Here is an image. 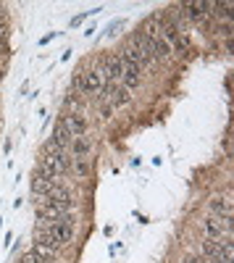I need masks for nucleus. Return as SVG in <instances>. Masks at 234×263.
Masks as SVG:
<instances>
[{"label": "nucleus", "instance_id": "nucleus-1", "mask_svg": "<svg viewBox=\"0 0 234 263\" xmlns=\"http://www.w3.org/2000/svg\"><path fill=\"white\" fill-rule=\"evenodd\" d=\"M100 74H103V82L105 84H116L119 79H121V71H124V61L116 55V58H105L103 63H100V69H98Z\"/></svg>", "mask_w": 234, "mask_h": 263}, {"label": "nucleus", "instance_id": "nucleus-2", "mask_svg": "<svg viewBox=\"0 0 234 263\" xmlns=\"http://www.w3.org/2000/svg\"><path fill=\"white\" fill-rule=\"evenodd\" d=\"M103 92H105L103 98H108V105H113V108H121V105H126L132 100V92L121 84H105Z\"/></svg>", "mask_w": 234, "mask_h": 263}, {"label": "nucleus", "instance_id": "nucleus-3", "mask_svg": "<svg viewBox=\"0 0 234 263\" xmlns=\"http://www.w3.org/2000/svg\"><path fill=\"white\" fill-rule=\"evenodd\" d=\"M103 87H105V82H103V74H100L98 69L84 71V74H82V84H79V90H84L87 95H98V92H103Z\"/></svg>", "mask_w": 234, "mask_h": 263}, {"label": "nucleus", "instance_id": "nucleus-4", "mask_svg": "<svg viewBox=\"0 0 234 263\" xmlns=\"http://www.w3.org/2000/svg\"><path fill=\"white\" fill-rule=\"evenodd\" d=\"M226 229H231V221H221V218H216V216H208L203 221V234L208 239H221V234Z\"/></svg>", "mask_w": 234, "mask_h": 263}, {"label": "nucleus", "instance_id": "nucleus-5", "mask_svg": "<svg viewBox=\"0 0 234 263\" xmlns=\"http://www.w3.org/2000/svg\"><path fill=\"white\" fill-rule=\"evenodd\" d=\"M71 140H74V135L69 132V126H66V121H58L55 124V129H53V140H50V145L55 147V150H66V147H71Z\"/></svg>", "mask_w": 234, "mask_h": 263}, {"label": "nucleus", "instance_id": "nucleus-6", "mask_svg": "<svg viewBox=\"0 0 234 263\" xmlns=\"http://www.w3.org/2000/svg\"><path fill=\"white\" fill-rule=\"evenodd\" d=\"M45 197H48L50 203H58V205H66V208H69V205L74 203V195H71V190H69V187H63V184H58V182H55V184L50 187V192H48Z\"/></svg>", "mask_w": 234, "mask_h": 263}, {"label": "nucleus", "instance_id": "nucleus-7", "mask_svg": "<svg viewBox=\"0 0 234 263\" xmlns=\"http://www.w3.org/2000/svg\"><path fill=\"white\" fill-rule=\"evenodd\" d=\"M208 208H210V213H213L216 218H224V221H229V218H231V205H229V200H226V197H221V195L210 197Z\"/></svg>", "mask_w": 234, "mask_h": 263}, {"label": "nucleus", "instance_id": "nucleus-8", "mask_svg": "<svg viewBox=\"0 0 234 263\" xmlns=\"http://www.w3.org/2000/svg\"><path fill=\"white\" fill-rule=\"evenodd\" d=\"M140 74L142 69L140 66H126L124 63V71H121V87H126V90H137V84H140Z\"/></svg>", "mask_w": 234, "mask_h": 263}, {"label": "nucleus", "instance_id": "nucleus-9", "mask_svg": "<svg viewBox=\"0 0 234 263\" xmlns=\"http://www.w3.org/2000/svg\"><path fill=\"white\" fill-rule=\"evenodd\" d=\"M63 121H66V126H69V132H71L74 137H84V132H87V119H84L79 111L69 114Z\"/></svg>", "mask_w": 234, "mask_h": 263}, {"label": "nucleus", "instance_id": "nucleus-10", "mask_svg": "<svg viewBox=\"0 0 234 263\" xmlns=\"http://www.w3.org/2000/svg\"><path fill=\"white\" fill-rule=\"evenodd\" d=\"M53 184H55V182L48 179V177H42V174H34V177H32V192H34L37 197H45Z\"/></svg>", "mask_w": 234, "mask_h": 263}, {"label": "nucleus", "instance_id": "nucleus-11", "mask_svg": "<svg viewBox=\"0 0 234 263\" xmlns=\"http://www.w3.org/2000/svg\"><path fill=\"white\" fill-rule=\"evenodd\" d=\"M71 150H74V158H87L90 150H92V142L87 137H74L71 140Z\"/></svg>", "mask_w": 234, "mask_h": 263}, {"label": "nucleus", "instance_id": "nucleus-12", "mask_svg": "<svg viewBox=\"0 0 234 263\" xmlns=\"http://www.w3.org/2000/svg\"><path fill=\"white\" fill-rule=\"evenodd\" d=\"M140 34L145 40H158L161 37V24H158V18H147L145 24L140 27Z\"/></svg>", "mask_w": 234, "mask_h": 263}, {"label": "nucleus", "instance_id": "nucleus-13", "mask_svg": "<svg viewBox=\"0 0 234 263\" xmlns=\"http://www.w3.org/2000/svg\"><path fill=\"white\" fill-rule=\"evenodd\" d=\"M203 255L210 258V260L221 258V239H208V237H205V242H203Z\"/></svg>", "mask_w": 234, "mask_h": 263}, {"label": "nucleus", "instance_id": "nucleus-14", "mask_svg": "<svg viewBox=\"0 0 234 263\" xmlns=\"http://www.w3.org/2000/svg\"><path fill=\"white\" fill-rule=\"evenodd\" d=\"M71 171L76 174L79 179H87V177H90V161H87V158H74Z\"/></svg>", "mask_w": 234, "mask_h": 263}, {"label": "nucleus", "instance_id": "nucleus-15", "mask_svg": "<svg viewBox=\"0 0 234 263\" xmlns=\"http://www.w3.org/2000/svg\"><path fill=\"white\" fill-rule=\"evenodd\" d=\"M32 250H34L37 255H42L45 260H50V263H53V258H55V253H58V250H53V248H48V245H40V242H34Z\"/></svg>", "mask_w": 234, "mask_h": 263}, {"label": "nucleus", "instance_id": "nucleus-16", "mask_svg": "<svg viewBox=\"0 0 234 263\" xmlns=\"http://www.w3.org/2000/svg\"><path fill=\"white\" fill-rule=\"evenodd\" d=\"M21 263H50V260H45L42 255H37L34 250H27L24 255H21Z\"/></svg>", "mask_w": 234, "mask_h": 263}, {"label": "nucleus", "instance_id": "nucleus-17", "mask_svg": "<svg viewBox=\"0 0 234 263\" xmlns=\"http://www.w3.org/2000/svg\"><path fill=\"white\" fill-rule=\"evenodd\" d=\"M0 42H8V24L0 21Z\"/></svg>", "mask_w": 234, "mask_h": 263}, {"label": "nucleus", "instance_id": "nucleus-18", "mask_svg": "<svg viewBox=\"0 0 234 263\" xmlns=\"http://www.w3.org/2000/svg\"><path fill=\"white\" fill-rule=\"evenodd\" d=\"M113 111H116V108H113V105H108V103H105L100 114H103V119H111V114H113Z\"/></svg>", "mask_w": 234, "mask_h": 263}, {"label": "nucleus", "instance_id": "nucleus-19", "mask_svg": "<svg viewBox=\"0 0 234 263\" xmlns=\"http://www.w3.org/2000/svg\"><path fill=\"white\" fill-rule=\"evenodd\" d=\"M216 8H219V13L229 16V11H231V3H216Z\"/></svg>", "mask_w": 234, "mask_h": 263}, {"label": "nucleus", "instance_id": "nucleus-20", "mask_svg": "<svg viewBox=\"0 0 234 263\" xmlns=\"http://www.w3.org/2000/svg\"><path fill=\"white\" fill-rule=\"evenodd\" d=\"M8 53V42H0V55H6Z\"/></svg>", "mask_w": 234, "mask_h": 263}, {"label": "nucleus", "instance_id": "nucleus-21", "mask_svg": "<svg viewBox=\"0 0 234 263\" xmlns=\"http://www.w3.org/2000/svg\"><path fill=\"white\" fill-rule=\"evenodd\" d=\"M0 21H6V6L0 3Z\"/></svg>", "mask_w": 234, "mask_h": 263}, {"label": "nucleus", "instance_id": "nucleus-22", "mask_svg": "<svg viewBox=\"0 0 234 263\" xmlns=\"http://www.w3.org/2000/svg\"><path fill=\"white\" fill-rule=\"evenodd\" d=\"M184 263H200V260H198V258H187Z\"/></svg>", "mask_w": 234, "mask_h": 263}, {"label": "nucleus", "instance_id": "nucleus-23", "mask_svg": "<svg viewBox=\"0 0 234 263\" xmlns=\"http://www.w3.org/2000/svg\"><path fill=\"white\" fill-rule=\"evenodd\" d=\"M0 79H3V71H0Z\"/></svg>", "mask_w": 234, "mask_h": 263}]
</instances>
